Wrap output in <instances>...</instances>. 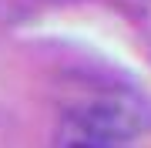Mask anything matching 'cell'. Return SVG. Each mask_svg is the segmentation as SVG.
Segmentation results:
<instances>
[{"mask_svg": "<svg viewBox=\"0 0 151 148\" xmlns=\"http://www.w3.org/2000/svg\"><path fill=\"white\" fill-rule=\"evenodd\" d=\"M60 125H70L77 131L101 138V142L128 145L151 131V108L141 94L131 91H101L91 98H77L64 108Z\"/></svg>", "mask_w": 151, "mask_h": 148, "instance_id": "1", "label": "cell"}, {"mask_svg": "<svg viewBox=\"0 0 151 148\" xmlns=\"http://www.w3.org/2000/svg\"><path fill=\"white\" fill-rule=\"evenodd\" d=\"M50 148H124V145H114V142H101V138H91L84 131H77V128L70 125H60L57 135H54V145Z\"/></svg>", "mask_w": 151, "mask_h": 148, "instance_id": "2", "label": "cell"}, {"mask_svg": "<svg viewBox=\"0 0 151 148\" xmlns=\"http://www.w3.org/2000/svg\"><path fill=\"white\" fill-rule=\"evenodd\" d=\"M54 4H60V0H54Z\"/></svg>", "mask_w": 151, "mask_h": 148, "instance_id": "3", "label": "cell"}]
</instances>
